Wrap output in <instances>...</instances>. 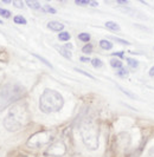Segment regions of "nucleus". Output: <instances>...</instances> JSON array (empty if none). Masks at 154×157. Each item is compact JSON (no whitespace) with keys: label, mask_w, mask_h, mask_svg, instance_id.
Wrapping results in <instances>:
<instances>
[{"label":"nucleus","mask_w":154,"mask_h":157,"mask_svg":"<svg viewBox=\"0 0 154 157\" xmlns=\"http://www.w3.org/2000/svg\"><path fill=\"white\" fill-rule=\"evenodd\" d=\"M116 75H117V76H120V77H124L126 75H128V71L126 70V69H123V67H121L120 70L116 72Z\"/></svg>","instance_id":"nucleus-22"},{"label":"nucleus","mask_w":154,"mask_h":157,"mask_svg":"<svg viewBox=\"0 0 154 157\" xmlns=\"http://www.w3.org/2000/svg\"><path fill=\"white\" fill-rule=\"evenodd\" d=\"M65 48H72V45H71V44H68V45L65 46Z\"/></svg>","instance_id":"nucleus-34"},{"label":"nucleus","mask_w":154,"mask_h":157,"mask_svg":"<svg viewBox=\"0 0 154 157\" xmlns=\"http://www.w3.org/2000/svg\"><path fill=\"white\" fill-rule=\"evenodd\" d=\"M110 66L114 67V69H119L120 70L122 67V62L120 59H111L110 60Z\"/></svg>","instance_id":"nucleus-11"},{"label":"nucleus","mask_w":154,"mask_h":157,"mask_svg":"<svg viewBox=\"0 0 154 157\" xmlns=\"http://www.w3.org/2000/svg\"><path fill=\"white\" fill-rule=\"evenodd\" d=\"M2 2H5V4H8V2H11V1H10V0H4Z\"/></svg>","instance_id":"nucleus-35"},{"label":"nucleus","mask_w":154,"mask_h":157,"mask_svg":"<svg viewBox=\"0 0 154 157\" xmlns=\"http://www.w3.org/2000/svg\"><path fill=\"white\" fill-rule=\"evenodd\" d=\"M43 11H46V12H50V13H56V10L54 7H51V6H49V5H45L44 8H43Z\"/></svg>","instance_id":"nucleus-26"},{"label":"nucleus","mask_w":154,"mask_h":157,"mask_svg":"<svg viewBox=\"0 0 154 157\" xmlns=\"http://www.w3.org/2000/svg\"><path fill=\"white\" fill-rule=\"evenodd\" d=\"M106 27L109 29V30H111V31H120V26L116 23H114V21H107L106 23Z\"/></svg>","instance_id":"nucleus-10"},{"label":"nucleus","mask_w":154,"mask_h":157,"mask_svg":"<svg viewBox=\"0 0 154 157\" xmlns=\"http://www.w3.org/2000/svg\"><path fill=\"white\" fill-rule=\"evenodd\" d=\"M75 2H76V5H81V6H85V5L90 4V1H88V0H76Z\"/></svg>","instance_id":"nucleus-24"},{"label":"nucleus","mask_w":154,"mask_h":157,"mask_svg":"<svg viewBox=\"0 0 154 157\" xmlns=\"http://www.w3.org/2000/svg\"><path fill=\"white\" fill-rule=\"evenodd\" d=\"M65 145H64V143H62V142H56L54 143L52 145H50L47 150L45 151V155L47 156H52V157H62L64 154H65Z\"/></svg>","instance_id":"nucleus-6"},{"label":"nucleus","mask_w":154,"mask_h":157,"mask_svg":"<svg viewBox=\"0 0 154 157\" xmlns=\"http://www.w3.org/2000/svg\"><path fill=\"white\" fill-rule=\"evenodd\" d=\"M0 24H2V21H1V20H0Z\"/></svg>","instance_id":"nucleus-36"},{"label":"nucleus","mask_w":154,"mask_h":157,"mask_svg":"<svg viewBox=\"0 0 154 157\" xmlns=\"http://www.w3.org/2000/svg\"><path fill=\"white\" fill-rule=\"evenodd\" d=\"M64 99L62 94L55 90L46 89L39 98V109L44 113L57 112L63 108Z\"/></svg>","instance_id":"nucleus-2"},{"label":"nucleus","mask_w":154,"mask_h":157,"mask_svg":"<svg viewBox=\"0 0 154 157\" xmlns=\"http://www.w3.org/2000/svg\"><path fill=\"white\" fill-rule=\"evenodd\" d=\"M100 46H101V48H103V50H110V48L113 47V43H110V41L107 39H102L100 41Z\"/></svg>","instance_id":"nucleus-8"},{"label":"nucleus","mask_w":154,"mask_h":157,"mask_svg":"<svg viewBox=\"0 0 154 157\" xmlns=\"http://www.w3.org/2000/svg\"><path fill=\"white\" fill-rule=\"evenodd\" d=\"M78 39L84 41V43H88L90 40V34L89 33H79L78 34Z\"/></svg>","instance_id":"nucleus-16"},{"label":"nucleus","mask_w":154,"mask_h":157,"mask_svg":"<svg viewBox=\"0 0 154 157\" xmlns=\"http://www.w3.org/2000/svg\"><path fill=\"white\" fill-rule=\"evenodd\" d=\"M26 4L29 5V7L33 8V10H40V8H42V6H40V4H39L38 1H31V0H27Z\"/></svg>","instance_id":"nucleus-12"},{"label":"nucleus","mask_w":154,"mask_h":157,"mask_svg":"<svg viewBox=\"0 0 154 157\" xmlns=\"http://www.w3.org/2000/svg\"><path fill=\"white\" fill-rule=\"evenodd\" d=\"M81 134H82L83 143L89 149H97L100 131H99L97 125L94 122H85L82 126Z\"/></svg>","instance_id":"nucleus-4"},{"label":"nucleus","mask_w":154,"mask_h":157,"mask_svg":"<svg viewBox=\"0 0 154 157\" xmlns=\"http://www.w3.org/2000/svg\"><path fill=\"white\" fill-rule=\"evenodd\" d=\"M82 52H84L85 55H89L92 52V45L91 44H87L84 46L82 47Z\"/></svg>","instance_id":"nucleus-17"},{"label":"nucleus","mask_w":154,"mask_h":157,"mask_svg":"<svg viewBox=\"0 0 154 157\" xmlns=\"http://www.w3.org/2000/svg\"><path fill=\"white\" fill-rule=\"evenodd\" d=\"M119 89H120V90H121V91H122V92H123L124 94H127L128 97H131L132 99H136V96H135L134 94H132V92H129V91H127L126 89H123V87H121V86L119 87Z\"/></svg>","instance_id":"nucleus-21"},{"label":"nucleus","mask_w":154,"mask_h":157,"mask_svg":"<svg viewBox=\"0 0 154 157\" xmlns=\"http://www.w3.org/2000/svg\"><path fill=\"white\" fill-rule=\"evenodd\" d=\"M91 64L94 67H101V66H103L102 60L99 59V58H94V59H91Z\"/></svg>","instance_id":"nucleus-18"},{"label":"nucleus","mask_w":154,"mask_h":157,"mask_svg":"<svg viewBox=\"0 0 154 157\" xmlns=\"http://www.w3.org/2000/svg\"><path fill=\"white\" fill-rule=\"evenodd\" d=\"M75 71H77V72H79V73H82V75H84V76H87V77H89V78H91V79H95V77L94 76H91L90 73H87L85 71H83V70H79V69H75Z\"/></svg>","instance_id":"nucleus-25"},{"label":"nucleus","mask_w":154,"mask_h":157,"mask_svg":"<svg viewBox=\"0 0 154 157\" xmlns=\"http://www.w3.org/2000/svg\"><path fill=\"white\" fill-rule=\"evenodd\" d=\"M24 94V87L18 84H6L0 87V110L17 102Z\"/></svg>","instance_id":"nucleus-3"},{"label":"nucleus","mask_w":154,"mask_h":157,"mask_svg":"<svg viewBox=\"0 0 154 157\" xmlns=\"http://www.w3.org/2000/svg\"><path fill=\"white\" fill-rule=\"evenodd\" d=\"M148 73H149V76H151V77H154V66L153 67H151V70H149Z\"/></svg>","instance_id":"nucleus-32"},{"label":"nucleus","mask_w":154,"mask_h":157,"mask_svg":"<svg viewBox=\"0 0 154 157\" xmlns=\"http://www.w3.org/2000/svg\"><path fill=\"white\" fill-rule=\"evenodd\" d=\"M90 5H91V6H94V7H96V6L99 5V4H97L96 1H90Z\"/></svg>","instance_id":"nucleus-33"},{"label":"nucleus","mask_w":154,"mask_h":157,"mask_svg":"<svg viewBox=\"0 0 154 157\" xmlns=\"http://www.w3.org/2000/svg\"><path fill=\"white\" fill-rule=\"evenodd\" d=\"M0 16L4 17V18H10L11 17V12L8 10H5V8H0Z\"/></svg>","instance_id":"nucleus-20"},{"label":"nucleus","mask_w":154,"mask_h":157,"mask_svg":"<svg viewBox=\"0 0 154 157\" xmlns=\"http://www.w3.org/2000/svg\"><path fill=\"white\" fill-rule=\"evenodd\" d=\"M47 27L56 32H63V30H64V25L61 24L59 21H50L47 24Z\"/></svg>","instance_id":"nucleus-7"},{"label":"nucleus","mask_w":154,"mask_h":157,"mask_svg":"<svg viewBox=\"0 0 154 157\" xmlns=\"http://www.w3.org/2000/svg\"><path fill=\"white\" fill-rule=\"evenodd\" d=\"M34 57H37V58H38L39 60H42V62H43V63L45 64L46 66H49V67H51V69H52V65H51V64L49 63V62H47V60H46L45 58H43V57H40V56H38V55H34Z\"/></svg>","instance_id":"nucleus-23"},{"label":"nucleus","mask_w":154,"mask_h":157,"mask_svg":"<svg viewBox=\"0 0 154 157\" xmlns=\"http://www.w3.org/2000/svg\"><path fill=\"white\" fill-rule=\"evenodd\" d=\"M52 131L51 130H43L39 131L37 134L32 135L30 140L27 141V145H30L31 148H40L45 144H49L52 141Z\"/></svg>","instance_id":"nucleus-5"},{"label":"nucleus","mask_w":154,"mask_h":157,"mask_svg":"<svg viewBox=\"0 0 154 157\" xmlns=\"http://www.w3.org/2000/svg\"><path fill=\"white\" fill-rule=\"evenodd\" d=\"M117 4H122V5H127V4H128V1H126V0H117Z\"/></svg>","instance_id":"nucleus-31"},{"label":"nucleus","mask_w":154,"mask_h":157,"mask_svg":"<svg viewBox=\"0 0 154 157\" xmlns=\"http://www.w3.org/2000/svg\"><path fill=\"white\" fill-rule=\"evenodd\" d=\"M13 21H14L15 24H19V25H25V24H27L26 19L22 16H15L14 18H13Z\"/></svg>","instance_id":"nucleus-14"},{"label":"nucleus","mask_w":154,"mask_h":157,"mask_svg":"<svg viewBox=\"0 0 154 157\" xmlns=\"http://www.w3.org/2000/svg\"><path fill=\"white\" fill-rule=\"evenodd\" d=\"M113 55L116 56V57H120V58H123V52H122V51H121V52H114Z\"/></svg>","instance_id":"nucleus-29"},{"label":"nucleus","mask_w":154,"mask_h":157,"mask_svg":"<svg viewBox=\"0 0 154 157\" xmlns=\"http://www.w3.org/2000/svg\"><path fill=\"white\" fill-rule=\"evenodd\" d=\"M81 62H84V63H87V62H91L89 58H87V57H81Z\"/></svg>","instance_id":"nucleus-30"},{"label":"nucleus","mask_w":154,"mask_h":157,"mask_svg":"<svg viewBox=\"0 0 154 157\" xmlns=\"http://www.w3.org/2000/svg\"><path fill=\"white\" fill-rule=\"evenodd\" d=\"M58 39L62 40V41H68L70 40V33L69 32H61L59 34H58Z\"/></svg>","instance_id":"nucleus-13"},{"label":"nucleus","mask_w":154,"mask_h":157,"mask_svg":"<svg viewBox=\"0 0 154 157\" xmlns=\"http://www.w3.org/2000/svg\"><path fill=\"white\" fill-rule=\"evenodd\" d=\"M13 5L18 8H23V2L22 1H13Z\"/></svg>","instance_id":"nucleus-27"},{"label":"nucleus","mask_w":154,"mask_h":157,"mask_svg":"<svg viewBox=\"0 0 154 157\" xmlns=\"http://www.w3.org/2000/svg\"><path fill=\"white\" fill-rule=\"evenodd\" d=\"M29 110L25 104H17L8 111L7 116L4 119V126L8 131H18L27 124Z\"/></svg>","instance_id":"nucleus-1"},{"label":"nucleus","mask_w":154,"mask_h":157,"mask_svg":"<svg viewBox=\"0 0 154 157\" xmlns=\"http://www.w3.org/2000/svg\"><path fill=\"white\" fill-rule=\"evenodd\" d=\"M148 157H154V147H152L148 151Z\"/></svg>","instance_id":"nucleus-28"},{"label":"nucleus","mask_w":154,"mask_h":157,"mask_svg":"<svg viewBox=\"0 0 154 157\" xmlns=\"http://www.w3.org/2000/svg\"><path fill=\"white\" fill-rule=\"evenodd\" d=\"M57 48H58L59 53H61L63 57H65L67 59H71V52H70L68 48H65V47H57Z\"/></svg>","instance_id":"nucleus-9"},{"label":"nucleus","mask_w":154,"mask_h":157,"mask_svg":"<svg viewBox=\"0 0 154 157\" xmlns=\"http://www.w3.org/2000/svg\"><path fill=\"white\" fill-rule=\"evenodd\" d=\"M110 39L115 40V41L120 43V44H123V45H129V44H131L129 41H127V40H124V39H121V38H117V37H110Z\"/></svg>","instance_id":"nucleus-19"},{"label":"nucleus","mask_w":154,"mask_h":157,"mask_svg":"<svg viewBox=\"0 0 154 157\" xmlns=\"http://www.w3.org/2000/svg\"><path fill=\"white\" fill-rule=\"evenodd\" d=\"M127 63H128V65H129L131 67H133V69H136L139 66V62L136 59H133V58H127Z\"/></svg>","instance_id":"nucleus-15"}]
</instances>
